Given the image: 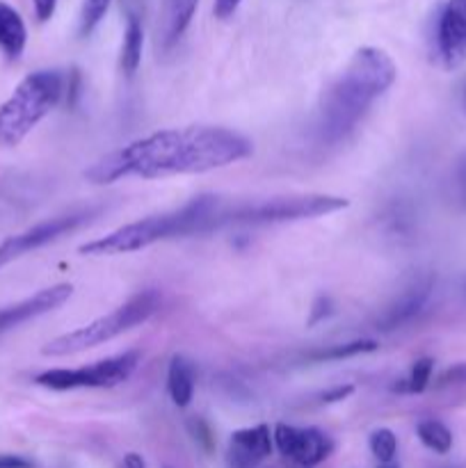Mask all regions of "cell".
<instances>
[{
  "label": "cell",
  "instance_id": "cell-29",
  "mask_svg": "<svg viewBox=\"0 0 466 468\" xmlns=\"http://www.w3.org/2000/svg\"><path fill=\"white\" fill-rule=\"evenodd\" d=\"M323 306H324V309H329V300H327V297H320V300L315 302L313 315H311V323H318L320 318H324V315L329 314V311H323Z\"/></svg>",
  "mask_w": 466,
  "mask_h": 468
},
{
  "label": "cell",
  "instance_id": "cell-9",
  "mask_svg": "<svg viewBox=\"0 0 466 468\" xmlns=\"http://www.w3.org/2000/svg\"><path fill=\"white\" fill-rule=\"evenodd\" d=\"M277 451L302 468H313L327 460L334 451V441L315 428H292L279 423L272 432Z\"/></svg>",
  "mask_w": 466,
  "mask_h": 468
},
{
  "label": "cell",
  "instance_id": "cell-7",
  "mask_svg": "<svg viewBox=\"0 0 466 468\" xmlns=\"http://www.w3.org/2000/svg\"><path fill=\"white\" fill-rule=\"evenodd\" d=\"M142 355L137 350L122 352L117 356H108L91 366L80 368H50L35 378L37 387L50 391H76V388H112L126 382L135 373Z\"/></svg>",
  "mask_w": 466,
  "mask_h": 468
},
{
  "label": "cell",
  "instance_id": "cell-31",
  "mask_svg": "<svg viewBox=\"0 0 466 468\" xmlns=\"http://www.w3.org/2000/svg\"><path fill=\"white\" fill-rule=\"evenodd\" d=\"M379 468H400V466H397L396 462H391V464H382V466H379Z\"/></svg>",
  "mask_w": 466,
  "mask_h": 468
},
{
  "label": "cell",
  "instance_id": "cell-11",
  "mask_svg": "<svg viewBox=\"0 0 466 468\" xmlns=\"http://www.w3.org/2000/svg\"><path fill=\"white\" fill-rule=\"evenodd\" d=\"M437 48L448 69L466 62V0H448L439 14Z\"/></svg>",
  "mask_w": 466,
  "mask_h": 468
},
{
  "label": "cell",
  "instance_id": "cell-3",
  "mask_svg": "<svg viewBox=\"0 0 466 468\" xmlns=\"http://www.w3.org/2000/svg\"><path fill=\"white\" fill-rule=\"evenodd\" d=\"M227 206L219 201V197L201 195L187 201L185 206L169 213L149 215L137 222L123 224L114 229L108 236L96 238V240L80 245L82 256H117L131 254V251L146 250L160 240L181 236H196V233H208L215 229H222V213Z\"/></svg>",
  "mask_w": 466,
  "mask_h": 468
},
{
  "label": "cell",
  "instance_id": "cell-22",
  "mask_svg": "<svg viewBox=\"0 0 466 468\" xmlns=\"http://www.w3.org/2000/svg\"><path fill=\"white\" fill-rule=\"evenodd\" d=\"M434 361L432 359H418L414 366H411L409 378L402 379V384L397 388L405 393H420L428 388L429 378H432Z\"/></svg>",
  "mask_w": 466,
  "mask_h": 468
},
{
  "label": "cell",
  "instance_id": "cell-16",
  "mask_svg": "<svg viewBox=\"0 0 466 468\" xmlns=\"http://www.w3.org/2000/svg\"><path fill=\"white\" fill-rule=\"evenodd\" d=\"M199 0H164L163 3V44L174 46L192 23Z\"/></svg>",
  "mask_w": 466,
  "mask_h": 468
},
{
  "label": "cell",
  "instance_id": "cell-15",
  "mask_svg": "<svg viewBox=\"0 0 466 468\" xmlns=\"http://www.w3.org/2000/svg\"><path fill=\"white\" fill-rule=\"evenodd\" d=\"M167 391L178 410H185L195 396V366L183 355H174L169 361Z\"/></svg>",
  "mask_w": 466,
  "mask_h": 468
},
{
  "label": "cell",
  "instance_id": "cell-8",
  "mask_svg": "<svg viewBox=\"0 0 466 468\" xmlns=\"http://www.w3.org/2000/svg\"><path fill=\"white\" fill-rule=\"evenodd\" d=\"M96 215V210H76V213H64L58 218H50L46 222L35 224V227L26 229V231L9 236L0 242V270L7 268L14 261L23 259L30 251L41 250V247L50 245V242L59 240L67 233L76 231L85 222H90Z\"/></svg>",
  "mask_w": 466,
  "mask_h": 468
},
{
  "label": "cell",
  "instance_id": "cell-6",
  "mask_svg": "<svg viewBox=\"0 0 466 468\" xmlns=\"http://www.w3.org/2000/svg\"><path fill=\"white\" fill-rule=\"evenodd\" d=\"M350 201L336 195H291L272 197L259 204H240L224 208L222 227L228 224H245V227H265V224L300 222V219L323 218L347 208Z\"/></svg>",
  "mask_w": 466,
  "mask_h": 468
},
{
  "label": "cell",
  "instance_id": "cell-14",
  "mask_svg": "<svg viewBox=\"0 0 466 468\" xmlns=\"http://www.w3.org/2000/svg\"><path fill=\"white\" fill-rule=\"evenodd\" d=\"M27 44V27L21 14L12 7L9 3L0 0V53L16 62L23 55Z\"/></svg>",
  "mask_w": 466,
  "mask_h": 468
},
{
  "label": "cell",
  "instance_id": "cell-19",
  "mask_svg": "<svg viewBox=\"0 0 466 468\" xmlns=\"http://www.w3.org/2000/svg\"><path fill=\"white\" fill-rule=\"evenodd\" d=\"M416 434H418L420 443L429 448L437 455H446L452 448V432L441 423V420L425 419L416 425Z\"/></svg>",
  "mask_w": 466,
  "mask_h": 468
},
{
  "label": "cell",
  "instance_id": "cell-4",
  "mask_svg": "<svg viewBox=\"0 0 466 468\" xmlns=\"http://www.w3.org/2000/svg\"><path fill=\"white\" fill-rule=\"evenodd\" d=\"M67 76L55 69L32 71L0 105V146H16L62 101Z\"/></svg>",
  "mask_w": 466,
  "mask_h": 468
},
{
  "label": "cell",
  "instance_id": "cell-12",
  "mask_svg": "<svg viewBox=\"0 0 466 468\" xmlns=\"http://www.w3.org/2000/svg\"><path fill=\"white\" fill-rule=\"evenodd\" d=\"M272 432L268 425L238 430L228 439L227 460L231 468H256L272 452Z\"/></svg>",
  "mask_w": 466,
  "mask_h": 468
},
{
  "label": "cell",
  "instance_id": "cell-28",
  "mask_svg": "<svg viewBox=\"0 0 466 468\" xmlns=\"http://www.w3.org/2000/svg\"><path fill=\"white\" fill-rule=\"evenodd\" d=\"M457 187H460V197L466 204V158L461 160L460 169H457Z\"/></svg>",
  "mask_w": 466,
  "mask_h": 468
},
{
  "label": "cell",
  "instance_id": "cell-23",
  "mask_svg": "<svg viewBox=\"0 0 466 468\" xmlns=\"http://www.w3.org/2000/svg\"><path fill=\"white\" fill-rule=\"evenodd\" d=\"M439 384L441 387H461V384H466V361L443 370L441 378H439Z\"/></svg>",
  "mask_w": 466,
  "mask_h": 468
},
{
  "label": "cell",
  "instance_id": "cell-27",
  "mask_svg": "<svg viewBox=\"0 0 466 468\" xmlns=\"http://www.w3.org/2000/svg\"><path fill=\"white\" fill-rule=\"evenodd\" d=\"M0 468H35V464L21 455H0Z\"/></svg>",
  "mask_w": 466,
  "mask_h": 468
},
{
  "label": "cell",
  "instance_id": "cell-17",
  "mask_svg": "<svg viewBox=\"0 0 466 468\" xmlns=\"http://www.w3.org/2000/svg\"><path fill=\"white\" fill-rule=\"evenodd\" d=\"M142 48H144V30H142V23L137 21V16H128L122 41V69L128 76H132L140 69Z\"/></svg>",
  "mask_w": 466,
  "mask_h": 468
},
{
  "label": "cell",
  "instance_id": "cell-1",
  "mask_svg": "<svg viewBox=\"0 0 466 468\" xmlns=\"http://www.w3.org/2000/svg\"><path fill=\"white\" fill-rule=\"evenodd\" d=\"M251 142L222 126H185L151 133L128 142L99 163L85 178L94 186H110L122 178H164L178 174H206L249 158Z\"/></svg>",
  "mask_w": 466,
  "mask_h": 468
},
{
  "label": "cell",
  "instance_id": "cell-18",
  "mask_svg": "<svg viewBox=\"0 0 466 468\" xmlns=\"http://www.w3.org/2000/svg\"><path fill=\"white\" fill-rule=\"evenodd\" d=\"M379 347L377 341L373 338H359V341H350V343H338V346H329L324 350H315L306 355L309 361H341V359H350V356H359V355H368V352H375Z\"/></svg>",
  "mask_w": 466,
  "mask_h": 468
},
{
  "label": "cell",
  "instance_id": "cell-2",
  "mask_svg": "<svg viewBox=\"0 0 466 468\" xmlns=\"http://www.w3.org/2000/svg\"><path fill=\"white\" fill-rule=\"evenodd\" d=\"M396 78L397 67L387 50L375 46L355 50L336 80L323 91L318 108L320 140L327 144L345 140Z\"/></svg>",
  "mask_w": 466,
  "mask_h": 468
},
{
  "label": "cell",
  "instance_id": "cell-20",
  "mask_svg": "<svg viewBox=\"0 0 466 468\" xmlns=\"http://www.w3.org/2000/svg\"><path fill=\"white\" fill-rule=\"evenodd\" d=\"M112 0H82L80 18H78V35L87 37L96 30L103 16L108 14V7Z\"/></svg>",
  "mask_w": 466,
  "mask_h": 468
},
{
  "label": "cell",
  "instance_id": "cell-21",
  "mask_svg": "<svg viewBox=\"0 0 466 468\" xmlns=\"http://www.w3.org/2000/svg\"><path fill=\"white\" fill-rule=\"evenodd\" d=\"M368 446H370V452L377 457L379 464H391L393 457H396V452H397V439L391 430L379 428L370 434Z\"/></svg>",
  "mask_w": 466,
  "mask_h": 468
},
{
  "label": "cell",
  "instance_id": "cell-5",
  "mask_svg": "<svg viewBox=\"0 0 466 468\" xmlns=\"http://www.w3.org/2000/svg\"><path fill=\"white\" fill-rule=\"evenodd\" d=\"M160 302H163V297H160V292L154 291V288L137 292L131 300L123 302L122 306L110 311V314L101 315V318L91 320V323L82 324V327L73 329V332L62 334V336L48 341L41 347V355L71 356L80 355V352L85 350H91V347L96 346H103V343L131 332L137 324L146 323V320L158 311Z\"/></svg>",
  "mask_w": 466,
  "mask_h": 468
},
{
  "label": "cell",
  "instance_id": "cell-25",
  "mask_svg": "<svg viewBox=\"0 0 466 468\" xmlns=\"http://www.w3.org/2000/svg\"><path fill=\"white\" fill-rule=\"evenodd\" d=\"M240 3H242V0H213L215 18L224 21V18L233 16V14H236V9L240 7Z\"/></svg>",
  "mask_w": 466,
  "mask_h": 468
},
{
  "label": "cell",
  "instance_id": "cell-30",
  "mask_svg": "<svg viewBox=\"0 0 466 468\" xmlns=\"http://www.w3.org/2000/svg\"><path fill=\"white\" fill-rule=\"evenodd\" d=\"M123 468H146V462L144 457L137 455V452H128V455L123 457Z\"/></svg>",
  "mask_w": 466,
  "mask_h": 468
},
{
  "label": "cell",
  "instance_id": "cell-13",
  "mask_svg": "<svg viewBox=\"0 0 466 468\" xmlns=\"http://www.w3.org/2000/svg\"><path fill=\"white\" fill-rule=\"evenodd\" d=\"M432 277H420L416 282H411L405 291L400 292L396 302L379 315L377 329L382 332H393V329L402 327V324L409 323L411 318L420 314V309L425 306V302L429 300V292H432Z\"/></svg>",
  "mask_w": 466,
  "mask_h": 468
},
{
  "label": "cell",
  "instance_id": "cell-26",
  "mask_svg": "<svg viewBox=\"0 0 466 468\" xmlns=\"http://www.w3.org/2000/svg\"><path fill=\"white\" fill-rule=\"evenodd\" d=\"M352 393H355V387H350V384H345V387L329 388V391H324L323 396H320V402H327V405H332V402L345 400V398H350Z\"/></svg>",
  "mask_w": 466,
  "mask_h": 468
},
{
  "label": "cell",
  "instance_id": "cell-24",
  "mask_svg": "<svg viewBox=\"0 0 466 468\" xmlns=\"http://www.w3.org/2000/svg\"><path fill=\"white\" fill-rule=\"evenodd\" d=\"M32 7H35L37 21L46 23L53 18L55 7H58V0H32Z\"/></svg>",
  "mask_w": 466,
  "mask_h": 468
},
{
  "label": "cell",
  "instance_id": "cell-10",
  "mask_svg": "<svg viewBox=\"0 0 466 468\" xmlns=\"http://www.w3.org/2000/svg\"><path fill=\"white\" fill-rule=\"evenodd\" d=\"M71 283H55V286L44 288V291L35 292V295L16 302V304L5 306V309H0V334L21 327V324L30 323V320L39 318V315L59 309L64 302L71 300Z\"/></svg>",
  "mask_w": 466,
  "mask_h": 468
}]
</instances>
